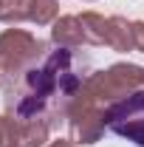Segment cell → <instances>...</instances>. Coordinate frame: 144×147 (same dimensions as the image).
<instances>
[{"label": "cell", "mask_w": 144, "mask_h": 147, "mask_svg": "<svg viewBox=\"0 0 144 147\" xmlns=\"http://www.w3.org/2000/svg\"><path fill=\"white\" fill-rule=\"evenodd\" d=\"M136 34H141V45H144V26H136Z\"/></svg>", "instance_id": "cell-1"}]
</instances>
